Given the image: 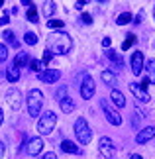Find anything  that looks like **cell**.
<instances>
[{
  "instance_id": "8992f818",
  "label": "cell",
  "mask_w": 155,
  "mask_h": 159,
  "mask_svg": "<svg viewBox=\"0 0 155 159\" xmlns=\"http://www.w3.org/2000/svg\"><path fill=\"white\" fill-rule=\"evenodd\" d=\"M94 93H96V84H94V81H92V77L84 75L83 83H80V96H83L84 100H90L92 96H94Z\"/></svg>"
},
{
  "instance_id": "603a6c76",
  "label": "cell",
  "mask_w": 155,
  "mask_h": 159,
  "mask_svg": "<svg viewBox=\"0 0 155 159\" xmlns=\"http://www.w3.org/2000/svg\"><path fill=\"white\" fill-rule=\"evenodd\" d=\"M2 38L8 41L10 45H14V47H18V39H16V35H14V32H12V30H6V32L2 34Z\"/></svg>"
},
{
  "instance_id": "f546056e",
  "label": "cell",
  "mask_w": 155,
  "mask_h": 159,
  "mask_svg": "<svg viewBox=\"0 0 155 159\" xmlns=\"http://www.w3.org/2000/svg\"><path fill=\"white\" fill-rule=\"evenodd\" d=\"M6 59H8V47H6L4 43H0V63L6 61Z\"/></svg>"
},
{
  "instance_id": "b9f144b4",
  "label": "cell",
  "mask_w": 155,
  "mask_h": 159,
  "mask_svg": "<svg viewBox=\"0 0 155 159\" xmlns=\"http://www.w3.org/2000/svg\"><path fill=\"white\" fill-rule=\"evenodd\" d=\"M2 4H4V0H0V8H2Z\"/></svg>"
},
{
  "instance_id": "9c48e42d",
  "label": "cell",
  "mask_w": 155,
  "mask_h": 159,
  "mask_svg": "<svg viewBox=\"0 0 155 159\" xmlns=\"http://www.w3.org/2000/svg\"><path fill=\"white\" fill-rule=\"evenodd\" d=\"M130 65H132V73H134V75H141V69H144V53H141V51H134L132 59H130Z\"/></svg>"
},
{
  "instance_id": "44dd1931",
  "label": "cell",
  "mask_w": 155,
  "mask_h": 159,
  "mask_svg": "<svg viewBox=\"0 0 155 159\" xmlns=\"http://www.w3.org/2000/svg\"><path fill=\"white\" fill-rule=\"evenodd\" d=\"M145 69H147V81H149V84L155 83V61L153 59L147 61V67H145Z\"/></svg>"
},
{
  "instance_id": "4316f807",
  "label": "cell",
  "mask_w": 155,
  "mask_h": 159,
  "mask_svg": "<svg viewBox=\"0 0 155 159\" xmlns=\"http://www.w3.org/2000/svg\"><path fill=\"white\" fill-rule=\"evenodd\" d=\"M24 41H26L28 45H35V43H38V35L32 34V32H28L26 35H24Z\"/></svg>"
},
{
  "instance_id": "5b68a950",
  "label": "cell",
  "mask_w": 155,
  "mask_h": 159,
  "mask_svg": "<svg viewBox=\"0 0 155 159\" xmlns=\"http://www.w3.org/2000/svg\"><path fill=\"white\" fill-rule=\"evenodd\" d=\"M100 108H102V112H104V118H106L112 126H120L122 124V116L118 114V110H114L112 106H110V102L106 98L100 100Z\"/></svg>"
},
{
  "instance_id": "7c38bea8",
  "label": "cell",
  "mask_w": 155,
  "mask_h": 159,
  "mask_svg": "<svg viewBox=\"0 0 155 159\" xmlns=\"http://www.w3.org/2000/svg\"><path fill=\"white\" fill-rule=\"evenodd\" d=\"M153 138H155V128L153 126H147V128H144V130L135 136V142H138V143H147Z\"/></svg>"
},
{
  "instance_id": "d6a6232c",
  "label": "cell",
  "mask_w": 155,
  "mask_h": 159,
  "mask_svg": "<svg viewBox=\"0 0 155 159\" xmlns=\"http://www.w3.org/2000/svg\"><path fill=\"white\" fill-rule=\"evenodd\" d=\"M80 22L89 26V24H92V16L90 14H83V16H80Z\"/></svg>"
},
{
  "instance_id": "60d3db41",
  "label": "cell",
  "mask_w": 155,
  "mask_h": 159,
  "mask_svg": "<svg viewBox=\"0 0 155 159\" xmlns=\"http://www.w3.org/2000/svg\"><path fill=\"white\" fill-rule=\"evenodd\" d=\"M2 122H4V112H2V108H0V126H2Z\"/></svg>"
},
{
  "instance_id": "277c9868",
  "label": "cell",
  "mask_w": 155,
  "mask_h": 159,
  "mask_svg": "<svg viewBox=\"0 0 155 159\" xmlns=\"http://www.w3.org/2000/svg\"><path fill=\"white\" fill-rule=\"evenodd\" d=\"M55 124H57V116H55L51 110L45 114L39 116V122H38V130L39 134H43V136H47V134H51L55 130Z\"/></svg>"
},
{
  "instance_id": "484cf974",
  "label": "cell",
  "mask_w": 155,
  "mask_h": 159,
  "mask_svg": "<svg viewBox=\"0 0 155 159\" xmlns=\"http://www.w3.org/2000/svg\"><path fill=\"white\" fill-rule=\"evenodd\" d=\"M41 61H38V59H30V69H32L34 73H38V75H39V73H41Z\"/></svg>"
},
{
  "instance_id": "6da1fadb",
  "label": "cell",
  "mask_w": 155,
  "mask_h": 159,
  "mask_svg": "<svg viewBox=\"0 0 155 159\" xmlns=\"http://www.w3.org/2000/svg\"><path fill=\"white\" fill-rule=\"evenodd\" d=\"M71 47H73V39L65 32H51L47 35V49L51 53L65 55L71 51Z\"/></svg>"
},
{
  "instance_id": "4fadbf2b",
  "label": "cell",
  "mask_w": 155,
  "mask_h": 159,
  "mask_svg": "<svg viewBox=\"0 0 155 159\" xmlns=\"http://www.w3.org/2000/svg\"><path fill=\"white\" fill-rule=\"evenodd\" d=\"M43 149V142H41V138H32L28 142V145H26V151L30 155H38L39 151Z\"/></svg>"
},
{
  "instance_id": "ac0fdd59",
  "label": "cell",
  "mask_w": 155,
  "mask_h": 159,
  "mask_svg": "<svg viewBox=\"0 0 155 159\" xmlns=\"http://www.w3.org/2000/svg\"><path fill=\"white\" fill-rule=\"evenodd\" d=\"M59 106H61V110H63L65 114H71L73 110H75V102H73V98L65 96V98H61V100H59Z\"/></svg>"
},
{
  "instance_id": "d6986e66",
  "label": "cell",
  "mask_w": 155,
  "mask_h": 159,
  "mask_svg": "<svg viewBox=\"0 0 155 159\" xmlns=\"http://www.w3.org/2000/svg\"><path fill=\"white\" fill-rule=\"evenodd\" d=\"M14 65L20 69V67H26V65H30V55H28V51H20L16 55V59H14Z\"/></svg>"
},
{
  "instance_id": "52a82bcc",
  "label": "cell",
  "mask_w": 155,
  "mask_h": 159,
  "mask_svg": "<svg viewBox=\"0 0 155 159\" xmlns=\"http://www.w3.org/2000/svg\"><path fill=\"white\" fill-rule=\"evenodd\" d=\"M6 102H8V106L14 110V112H18V110L22 108V93L18 89H10L8 93H6Z\"/></svg>"
},
{
  "instance_id": "8fae6325",
  "label": "cell",
  "mask_w": 155,
  "mask_h": 159,
  "mask_svg": "<svg viewBox=\"0 0 155 159\" xmlns=\"http://www.w3.org/2000/svg\"><path fill=\"white\" fill-rule=\"evenodd\" d=\"M59 79H61V71H55V69H47L39 73V81L43 83H57Z\"/></svg>"
},
{
  "instance_id": "f35d334b",
  "label": "cell",
  "mask_w": 155,
  "mask_h": 159,
  "mask_svg": "<svg viewBox=\"0 0 155 159\" xmlns=\"http://www.w3.org/2000/svg\"><path fill=\"white\" fill-rule=\"evenodd\" d=\"M20 4H24V6H26V8H30V6H32V2H30V0H22Z\"/></svg>"
},
{
  "instance_id": "4dcf8cb0",
  "label": "cell",
  "mask_w": 155,
  "mask_h": 159,
  "mask_svg": "<svg viewBox=\"0 0 155 159\" xmlns=\"http://www.w3.org/2000/svg\"><path fill=\"white\" fill-rule=\"evenodd\" d=\"M51 59H53V53L47 49L45 53H43V65H49V63H51Z\"/></svg>"
},
{
  "instance_id": "d590c367",
  "label": "cell",
  "mask_w": 155,
  "mask_h": 159,
  "mask_svg": "<svg viewBox=\"0 0 155 159\" xmlns=\"http://www.w3.org/2000/svg\"><path fill=\"white\" fill-rule=\"evenodd\" d=\"M43 159H57V155H55V151H47V153L43 155Z\"/></svg>"
},
{
  "instance_id": "e575fe53",
  "label": "cell",
  "mask_w": 155,
  "mask_h": 159,
  "mask_svg": "<svg viewBox=\"0 0 155 159\" xmlns=\"http://www.w3.org/2000/svg\"><path fill=\"white\" fill-rule=\"evenodd\" d=\"M63 96H67V87H63V89H59V90H57V98L61 100Z\"/></svg>"
},
{
  "instance_id": "ffe728a7",
  "label": "cell",
  "mask_w": 155,
  "mask_h": 159,
  "mask_svg": "<svg viewBox=\"0 0 155 159\" xmlns=\"http://www.w3.org/2000/svg\"><path fill=\"white\" fill-rule=\"evenodd\" d=\"M53 14H55V2L53 0H45V2H43V16L51 18Z\"/></svg>"
},
{
  "instance_id": "83f0119b",
  "label": "cell",
  "mask_w": 155,
  "mask_h": 159,
  "mask_svg": "<svg viewBox=\"0 0 155 159\" xmlns=\"http://www.w3.org/2000/svg\"><path fill=\"white\" fill-rule=\"evenodd\" d=\"M26 16H28L30 22H38V10H35L34 6H30V8H28V14Z\"/></svg>"
},
{
  "instance_id": "9a60e30c",
  "label": "cell",
  "mask_w": 155,
  "mask_h": 159,
  "mask_svg": "<svg viewBox=\"0 0 155 159\" xmlns=\"http://www.w3.org/2000/svg\"><path fill=\"white\" fill-rule=\"evenodd\" d=\"M61 149H63L65 153H73V155L80 153V148H77V145L73 142H69V139H63V142H61Z\"/></svg>"
},
{
  "instance_id": "836d02e7",
  "label": "cell",
  "mask_w": 155,
  "mask_h": 159,
  "mask_svg": "<svg viewBox=\"0 0 155 159\" xmlns=\"http://www.w3.org/2000/svg\"><path fill=\"white\" fill-rule=\"evenodd\" d=\"M8 22H10V18H8V14L4 12V14L0 16V26H8Z\"/></svg>"
},
{
  "instance_id": "2e32d148",
  "label": "cell",
  "mask_w": 155,
  "mask_h": 159,
  "mask_svg": "<svg viewBox=\"0 0 155 159\" xmlns=\"http://www.w3.org/2000/svg\"><path fill=\"white\" fill-rule=\"evenodd\" d=\"M106 57H108L110 61H112V63L118 67V69H122V67H124V59H122V55L118 53V51H114V49H108V51H106Z\"/></svg>"
},
{
  "instance_id": "f1b7e54d",
  "label": "cell",
  "mask_w": 155,
  "mask_h": 159,
  "mask_svg": "<svg viewBox=\"0 0 155 159\" xmlns=\"http://www.w3.org/2000/svg\"><path fill=\"white\" fill-rule=\"evenodd\" d=\"M47 26L53 28V30H59V28L65 26V22H63V20H47Z\"/></svg>"
},
{
  "instance_id": "7402d4cb",
  "label": "cell",
  "mask_w": 155,
  "mask_h": 159,
  "mask_svg": "<svg viewBox=\"0 0 155 159\" xmlns=\"http://www.w3.org/2000/svg\"><path fill=\"white\" fill-rule=\"evenodd\" d=\"M102 81L106 83V84H110V87H114V84H116V75H114L112 71H104L102 73Z\"/></svg>"
},
{
  "instance_id": "3957f363",
  "label": "cell",
  "mask_w": 155,
  "mask_h": 159,
  "mask_svg": "<svg viewBox=\"0 0 155 159\" xmlns=\"http://www.w3.org/2000/svg\"><path fill=\"white\" fill-rule=\"evenodd\" d=\"M75 136H77V139H79L80 145L90 143V139H92V130L89 128V124H86L84 118H77V120H75Z\"/></svg>"
},
{
  "instance_id": "e0dca14e",
  "label": "cell",
  "mask_w": 155,
  "mask_h": 159,
  "mask_svg": "<svg viewBox=\"0 0 155 159\" xmlns=\"http://www.w3.org/2000/svg\"><path fill=\"white\" fill-rule=\"evenodd\" d=\"M110 98H112V102H114L118 108H124V106H126V96H124L120 90H116V89H114V90H112V94H110Z\"/></svg>"
},
{
  "instance_id": "7a4b0ae2",
  "label": "cell",
  "mask_w": 155,
  "mask_h": 159,
  "mask_svg": "<svg viewBox=\"0 0 155 159\" xmlns=\"http://www.w3.org/2000/svg\"><path fill=\"white\" fill-rule=\"evenodd\" d=\"M28 112L32 118H35V116H39L41 112V106H43V93L39 89H32L28 93Z\"/></svg>"
},
{
  "instance_id": "ab89813d",
  "label": "cell",
  "mask_w": 155,
  "mask_h": 159,
  "mask_svg": "<svg viewBox=\"0 0 155 159\" xmlns=\"http://www.w3.org/2000/svg\"><path fill=\"white\" fill-rule=\"evenodd\" d=\"M130 159H144V157L138 155V153H132V155H130Z\"/></svg>"
},
{
  "instance_id": "cb8c5ba5",
  "label": "cell",
  "mask_w": 155,
  "mask_h": 159,
  "mask_svg": "<svg viewBox=\"0 0 155 159\" xmlns=\"http://www.w3.org/2000/svg\"><path fill=\"white\" fill-rule=\"evenodd\" d=\"M132 20H134L132 14H130V12H124V14H120V16L116 18V24H118V26H126V24L132 22Z\"/></svg>"
},
{
  "instance_id": "7bdbcfd3",
  "label": "cell",
  "mask_w": 155,
  "mask_h": 159,
  "mask_svg": "<svg viewBox=\"0 0 155 159\" xmlns=\"http://www.w3.org/2000/svg\"><path fill=\"white\" fill-rule=\"evenodd\" d=\"M153 18H155V8H153Z\"/></svg>"
},
{
  "instance_id": "74e56055",
  "label": "cell",
  "mask_w": 155,
  "mask_h": 159,
  "mask_svg": "<svg viewBox=\"0 0 155 159\" xmlns=\"http://www.w3.org/2000/svg\"><path fill=\"white\" fill-rule=\"evenodd\" d=\"M4 151H6V148H4V143L0 142V159H4Z\"/></svg>"
},
{
  "instance_id": "ba28073f",
  "label": "cell",
  "mask_w": 155,
  "mask_h": 159,
  "mask_svg": "<svg viewBox=\"0 0 155 159\" xmlns=\"http://www.w3.org/2000/svg\"><path fill=\"white\" fill-rule=\"evenodd\" d=\"M98 149H100V155L104 159H112L116 149H114V143L110 138H100V142H98Z\"/></svg>"
},
{
  "instance_id": "1f68e13d",
  "label": "cell",
  "mask_w": 155,
  "mask_h": 159,
  "mask_svg": "<svg viewBox=\"0 0 155 159\" xmlns=\"http://www.w3.org/2000/svg\"><path fill=\"white\" fill-rule=\"evenodd\" d=\"M144 18H145V12H144V10H139V12H138V16H135L132 22H134V24H141V20H144Z\"/></svg>"
},
{
  "instance_id": "5bb4252c",
  "label": "cell",
  "mask_w": 155,
  "mask_h": 159,
  "mask_svg": "<svg viewBox=\"0 0 155 159\" xmlns=\"http://www.w3.org/2000/svg\"><path fill=\"white\" fill-rule=\"evenodd\" d=\"M6 79H8V83H18V79H20V69L14 63L6 69Z\"/></svg>"
},
{
  "instance_id": "d4e9b609",
  "label": "cell",
  "mask_w": 155,
  "mask_h": 159,
  "mask_svg": "<svg viewBox=\"0 0 155 159\" xmlns=\"http://www.w3.org/2000/svg\"><path fill=\"white\" fill-rule=\"evenodd\" d=\"M134 43H135V35H134V34H128L126 41L122 43V49H124V51H128V49H130V47H132Z\"/></svg>"
},
{
  "instance_id": "8d00e7d4",
  "label": "cell",
  "mask_w": 155,
  "mask_h": 159,
  "mask_svg": "<svg viewBox=\"0 0 155 159\" xmlns=\"http://www.w3.org/2000/svg\"><path fill=\"white\" fill-rule=\"evenodd\" d=\"M110 43H112V39H110V38H104L102 39V47H110Z\"/></svg>"
},
{
  "instance_id": "30bf717a",
  "label": "cell",
  "mask_w": 155,
  "mask_h": 159,
  "mask_svg": "<svg viewBox=\"0 0 155 159\" xmlns=\"http://www.w3.org/2000/svg\"><path fill=\"white\" fill-rule=\"evenodd\" d=\"M130 90H132V94H134L139 102H144V104H147V102H149V98H151L149 93H147L145 89L139 87V83H132V84H130Z\"/></svg>"
}]
</instances>
